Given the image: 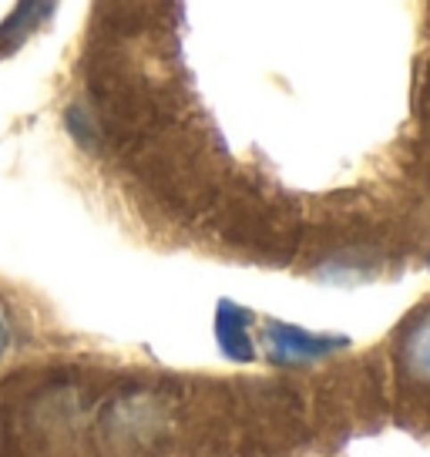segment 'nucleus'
Segmentation results:
<instances>
[{
  "instance_id": "7ed1b4c3",
  "label": "nucleus",
  "mask_w": 430,
  "mask_h": 457,
  "mask_svg": "<svg viewBox=\"0 0 430 457\" xmlns=\"http://www.w3.org/2000/svg\"><path fill=\"white\" fill-rule=\"evenodd\" d=\"M0 451H4V430H0Z\"/></svg>"
},
{
  "instance_id": "f03ea898",
  "label": "nucleus",
  "mask_w": 430,
  "mask_h": 457,
  "mask_svg": "<svg viewBox=\"0 0 430 457\" xmlns=\"http://www.w3.org/2000/svg\"><path fill=\"white\" fill-rule=\"evenodd\" d=\"M4 340H7V337H4V323H0V353H4Z\"/></svg>"
},
{
  "instance_id": "f257e3e1",
  "label": "nucleus",
  "mask_w": 430,
  "mask_h": 457,
  "mask_svg": "<svg viewBox=\"0 0 430 457\" xmlns=\"http://www.w3.org/2000/svg\"><path fill=\"white\" fill-rule=\"evenodd\" d=\"M407 370L414 380L430 384V320L420 323L407 340Z\"/></svg>"
}]
</instances>
